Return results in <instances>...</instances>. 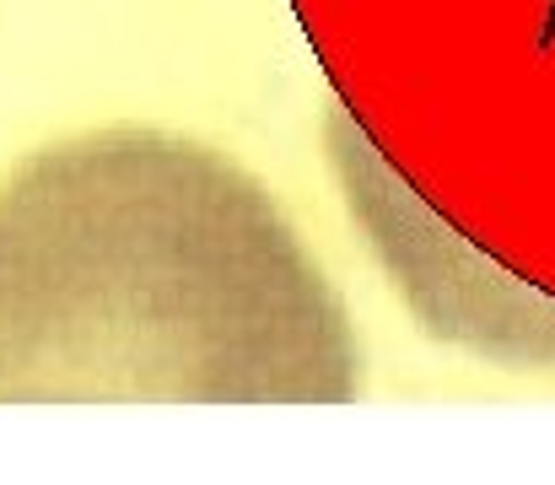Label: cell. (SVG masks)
Here are the masks:
<instances>
[{
    "mask_svg": "<svg viewBox=\"0 0 555 485\" xmlns=\"http://www.w3.org/2000/svg\"><path fill=\"white\" fill-rule=\"evenodd\" d=\"M330 157L351 216H362L372 248L383 254L393 286L410 297L426 334L469 345L475 356H496L507 367H555V297L502 270L486 281L491 259L475 238H464L448 216H437L367 136L335 109L330 114Z\"/></svg>",
    "mask_w": 555,
    "mask_h": 485,
    "instance_id": "3957f363",
    "label": "cell"
},
{
    "mask_svg": "<svg viewBox=\"0 0 555 485\" xmlns=\"http://www.w3.org/2000/svg\"><path fill=\"white\" fill-rule=\"evenodd\" d=\"M362 340L270 189L152 125L0 183V405H351Z\"/></svg>",
    "mask_w": 555,
    "mask_h": 485,
    "instance_id": "6da1fadb",
    "label": "cell"
},
{
    "mask_svg": "<svg viewBox=\"0 0 555 485\" xmlns=\"http://www.w3.org/2000/svg\"><path fill=\"white\" fill-rule=\"evenodd\" d=\"M340 114L555 297V0H292Z\"/></svg>",
    "mask_w": 555,
    "mask_h": 485,
    "instance_id": "7a4b0ae2",
    "label": "cell"
}]
</instances>
